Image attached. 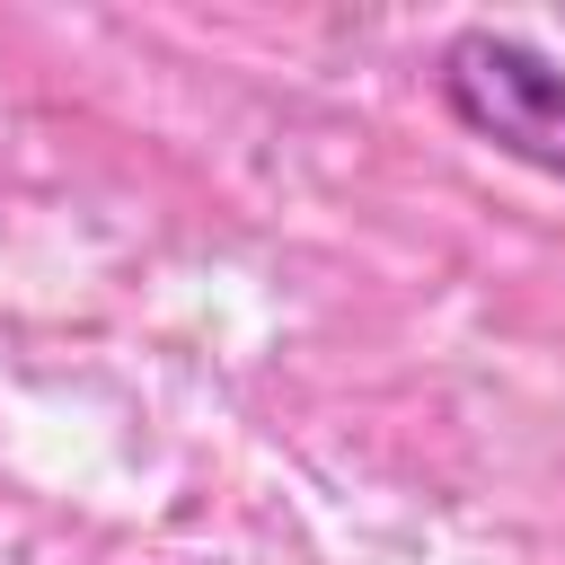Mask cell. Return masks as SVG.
<instances>
[{"label": "cell", "instance_id": "obj_1", "mask_svg": "<svg viewBox=\"0 0 565 565\" xmlns=\"http://www.w3.org/2000/svg\"><path fill=\"white\" fill-rule=\"evenodd\" d=\"M441 106H450L477 141L530 159L539 177H565V71H556L547 53L477 26V35H459V44L441 53Z\"/></svg>", "mask_w": 565, "mask_h": 565}]
</instances>
